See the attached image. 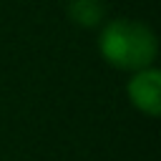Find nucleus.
Returning <instances> with one entry per match:
<instances>
[{
  "label": "nucleus",
  "instance_id": "1",
  "mask_svg": "<svg viewBox=\"0 0 161 161\" xmlns=\"http://www.w3.org/2000/svg\"><path fill=\"white\" fill-rule=\"evenodd\" d=\"M98 53L101 58L121 70L133 73L148 65H156L158 58V35L156 30L136 18H113L98 28Z\"/></svg>",
  "mask_w": 161,
  "mask_h": 161
},
{
  "label": "nucleus",
  "instance_id": "2",
  "mask_svg": "<svg viewBox=\"0 0 161 161\" xmlns=\"http://www.w3.org/2000/svg\"><path fill=\"white\" fill-rule=\"evenodd\" d=\"M126 98L141 116L158 118L161 116V70L156 65H148L128 73Z\"/></svg>",
  "mask_w": 161,
  "mask_h": 161
},
{
  "label": "nucleus",
  "instance_id": "3",
  "mask_svg": "<svg viewBox=\"0 0 161 161\" xmlns=\"http://www.w3.org/2000/svg\"><path fill=\"white\" fill-rule=\"evenodd\" d=\"M106 0H65V15L75 28L98 30L106 23Z\"/></svg>",
  "mask_w": 161,
  "mask_h": 161
}]
</instances>
